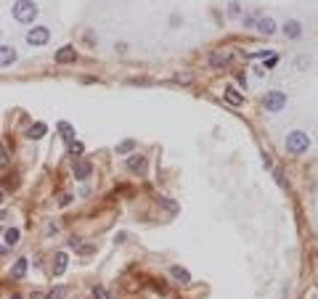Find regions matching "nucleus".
I'll list each match as a JSON object with an SVG mask.
<instances>
[{
  "instance_id": "f257e3e1",
  "label": "nucleus",
  "mask_w": 318,
  "mask_h": 299,
  "mask_svg": "<svg viewBox=\"0 0 318 299\" xmlns=\"http://www.w3.org/2000/svg\"><path fill=\"white\" fill-rule=\"evenodd\" d=\"M37 16V3L32 0H16L14 3V19L19 24H32Z\"/></svg>"
},
{
  "instance_id": "f03ea898",
  "label": "nucleus",
  "mask_w": 318,
  "mask_h": 299,
  "mask_svg": "<svg viewBox=\"0 0 318 299\" xmlns=\"http://www.w3.org/2000/svg\"><path fill=\"white\" fill-rule=\"evenodd\" d=\"M310 148V138L308 133H302V130H292L287 135V151L289 154H305Z\"/></svg>"
},
{
  "instance_id": "7ed1b4c3",
  "label": "nucleus",
  "mask_w": 318,
  "mask_h": 299,
  "mask_svg": "<svg viewBox=\"0 0 318 299\" xmlns=\"http://www.w3.org/2000/svg\"><path fill=\"white\" fill-rule=\"evenodd\" d=\"M263 106L268 109V112H281L284 106H287V95L281 93V90H270V93H265V98H263Z\"/></svg>"
},
{
  "instance_id": "20e7f679",
  "label": "nucleus",
  "mask_w": 318,
  "mask_h": 299,
  "mask_svg": "<svg viewBox=\"0 0 318 299\" xmlns=\"http://www.w3.org/2000/svg\"><path fill=\"white\" fill-rule=\"evenodd\" d=\"M50 40V29L48 27H32L27 32V43L35 45V48H40V45H48Z\"/></svg>"
},
{
  "instance_id": "39448f33",
  "label": "nucleus",
  "mask_w": 318,
  "mask_h": 299,
  "mask_svg": "<svg viewBox=\"0 0 318 299\" xmlns=\"http://www.w3.org/2000/svg\"><path fill=\"white\" fill-rule=\"evenodd\" d=\"M74 58H77L74 45H64V48H58V50H56V64H72Z\"/></svg>"
},
{
  "instance_id": "423d86ee",
  "label": "nucleus",
  "mask_w": 318,
  "mask_h": 299,
  "mask_svg": "<svg viewBox=\"0 0 318 299\" xmlns=\"http://www.w3.org/2000/svg\"><path fill=\"white\" fill-rule=\"evenodd\" d=\"M14 61H16V50L11 45H0V69L11 67Z\"/></svg>"
},
{
  "instance_id": "0eeeda50",
  "label": "nucleus",
  "mask_w": 318,
  "mask_h": 299,
  "mask_svg": "<svg viewBox=\"0 0 318 299\" xmlns=\"http://www.w3.org/2000/svg\"><path fill=\"white\" fill-rule=\"evenodd\" d=\"M69 265V257L67 252H58V254H53V276H64V270H67Z\"/></svg>"
},
{
  "instance_id": "6e6552de",
  "label": "nucleus",
  "mask_w": 318,
  "mask_h": 299,
  "mask_svg": "<svg viewBox=\"0 0 318 299\" xmlns=\"http://www.w3.org/2000/svg\"><path fill=\"white\" fill-rule=\"evenodd\" d=\"M27 265H29V259H27V257H19V259H16V265L11 268V278H14V281H22L24 273H27Z\"/></svg>"
},
{
  "instance_id": "1a4fd4ad",
  "label": "nucleus",
  "mask_w": 318,
  "mask_h": 299,
  "mask_svg": "<svg viewBox=\"0 0 318 299\" xmlns=\"http://www.w3.org/2000/svg\"><path fill=\"white\" fill-rule=\"evenodd\" d=\"M284 35H287L289 40H297V37L302 35V24L300 22H287L284 24Z\"/></svg>"
},
{
  "instance_id": "9d476101",
  "label": "nucleus",
  "mask_w": 318,
  "mask_h": 299,
  "mask_svg": "<svg viewBox=\"0 0 318 299\" xmlns=\"http://www.w3.org/2000/svg\"><path fill=\"white\" fill-rule=\"evenodd\" d=\"M170 276H172L178 283H188V281H191V273H188L186 268H180V265H172V268H170Z\"/></svg>"
},
{
  "instance_id": "9b49d317",
  "label": "nucleus",
  "mask_w": 318,
  "mask_h": 299,
  "mask_svg": "<svg viewBox=\"0 0 318 299\" xmlns=\"http://www.w3.org/2000/svg\"><path fill=\"white\" fill-rule=\"evenodd\" d=\"M255 27L260 29L263 35H273V32H276V22H273V19H268V16H263V19H257Z\"/></svg>"
},
{
  "instance_id": "f8f14e48",
  "label": "nucleus",
  "mask_w": 318,
  "mask_h": 299,
  "mask_svg": "<svg viewBox=\"0 0 318 299\" xmlns=\"http://www.w3.org/2000/svg\"><path fill=\"white\" fill-rule=\"evenodd\" d=\"M228 64H231L228 53H212L210 56V67H215V69H223V67H228Z\"/></svg>"
},
{
  "instance_id": "ddd939ff",
  "label": "nucleus",
  "mask_w": 318,
  "mask_h": 299,
  "mask_svg": "<svg viewBox=\"0 0 318 299\" xmlns=\"http://www.w3.org/2000/svg\"><path fill=\"white\" fill-rule=\"evenodd\" d=\"M90 175V161H77L74 164V178L77 180H88Z\"/></svg>"
},
{
  "instance_id": "4468645a",
  "label": "nucleus",
  "mask_w": 318,
  "mask_h": 299,
  "mask_svg": "<svg viewBox=\"0 0 318 299\" xmlns=\"http://www.w3.org/2000/svg\"><path fill=\"white\" fill-rule=\"evenodd\" d=\"M45 130H48V127H45L43 122H35V125H32V127L27 130V138H32V140H40L43 135H45Z\"/></svg>"
},
{
  "instance_id": "2eb2a0df",
  "label": "nucleus",
  "mask_w": 318,
  "mask_h": 299,
  "mask_svg": "<svg viewBox=\"0 0 318 299\" xmlns=\"http://www.w3.org/2000/svg\"><path fill=\"white\" fill-rule=\"evenodd\" d=\"M58 135H61L67 143H72L74 140V130H72V125L69 122H58Z\"/></svg>"
},
{
  "instance_id": "dca6fc26",
  "label": "nucleus",
  "mask_w": 318,
  "mask_h": 299,
  "mask_svg": "<svg viewBox=\"0 0 318 299\" xmlns=\"http://www.w3.org/2000/svg\"><path fill=\"white\" fill-rule=\"evenodd\" d=\"M225 98H228V103H233V106H242L244 103V95L239 93L236 88H225Z\"/></svg>"
},
{
  "instance_id": "f3484780",
  "label": "nucleus",
  "mask_w": 318,
  "mask_h": 299,
  "mask_svg": "<svg viewBox=\"0 0 318 299\" xmlns=\"http://www.w3.org/2000/svg\"><path fill=\"white\" fill-rule=\"evenodd\" d=\"M19 236H22L19 228H8V230H5V246H16L19 244Z\"/></svg>"
},
{
  "instance_id": "a211bd4d",
  "label": "nucleus",
  "mask_w": 318,
  "mask_h": 299,
  "mask_svg": "<svg viewBox=\"0 0 318 299\" xmlns=\"http://www.w3.org/2000/svg\"><path fill=\"white\" fill-rule=\"evenodd\" d=\"M127 170H146V159H144V157L127 159Z\"/></svg>"
},
{
  "instance_id": "6ab92c4d",
  "label": "nucleus",
  "mask_w": 318,
  "mask_h": 299,
  "mask_svg": "<svg viewBox=\"0 0 318 299\" xmlns=\"http://www.w3.org/2000/svg\"><path fill=\"white\" fill-rule=\"evenodd\" d=\"M82 151H85V148H82V143H77V140L69 143V157H72V159H80Z\"/></svg>"
},
{
  "instance_id": "aec40b11",
  "label": "nucleus",
  "mask_w": 318,
  "mask_h": 299,
  "mask_svg": "<svg viewBox=\"0 0 318 299\" xmlns=\"http://www.w3.org/2000/svg\"><path fill=\"white\" fill-rule=\"evenodd\" d=\"M135 148V140H125V143H120V146H117V154H130Z\"/></svg>"
},
{
  "instance_id": "412c9836",
  "label": "nucleus",
  "mask_w": 318,
  "mask_h": 299,
  "mask_svg": "<svg viewBox=\"0 0 318 299\" xmlns=\"http://www.w3.org/2000/svg\"><path fill=\"white\" fill-rule=\"evenodd\" d=\"M93 297H96V299H112V294H109L103 286H96V289H93Z\"/></svg>"
},
{
  "instance_id": "4be33fe9",
  "label": "nucleus",
  "mask_w": 318,
  "mask_h": 299,
  "mask_svg": "<svg viewBox=\"0 0 318 299\" xmlns=\"http://www.w3.org/2000/svg\"><path fill=\"white\" fill-rule=\"evenodd\" d=\"M273 178H276V183L281 185V188H289V183H287V178H284V175H281V170H278V167H276V170H273Z\"/></svg>"
},
{
  "instance_id": "5701e85b",
  "label": "nucleus",
  "mask_w": 318,
  "mask_h": 299,
  "mask_svg": "<svg viewBox=\"0 0 318 299\" xmlns=\"http://www.w3.org/2000/svg\"><path fill=\"white\" fill-rule=\"evenodd\" d=\"M242 24H244V27H255V24H257V16H255V14H246V16L242 19Z\"/></svg>"
},
{
  "instance_id": "b1692460",
  "label": "nucleus",
  "mask_w": 318,
  "mask_h": 299,
  "mask_svg": "<svg viewBox=\"0 0 318 299\" xmlns=\"http://www.w3.org/2000/svg\"><path fill=\"white\" fill-rule=\"evenodd\" d=\"M8 154H5V146H3V140H0V167H5V164H8Z\"/></svg>"
},
{
  "instance_id": "393cba45",
  "label": "nucleus",
  "mask_w": 318,
  "mask_h": 299,
  "mask_svg": "<svg viewBox=\"0 0 318 299\" xmlns=\"http://www.w3.org/2000/svg\"><path fill=\"white\" fill-rule=\"evenodd\" d=\"M61 297H64V289H61V286H56V289L48 294V299H61Z\"/></svg>"
},
{
  "instance_id": "a878e982",
  "label": "nucleus",
  "mask_w": 318,
  "mask_h": 299,
  "mask_svg": "<svg viewBox=\"0 0 318 299\" xmlns=\"http://www.w3.org/2000/svg\"><path fill=\"white\" fill-rule=\"evenodd\" d=\"M228 14H231V16H239V14H242V5H239V3H231V5H228Z\"/></svg>"
},
{
  "instance_id": "bb28decb",
  "label": "nucleus",
  "mask_w": 318,
  "mask_h": 299,
  "mask_svg": "<svg viewBox=\"0 0 318 299\" xmlns=\"http://www.w3.org/2000/svg\"><path fill=\"white\" fill-rule=\"evenodd\" d=\"M69 201H72V196H61V199H58V207H67Z\"/></svg>"
},
{
  "instance_id": "cd10ccee",
  "label": "nucleus",
  "mask_w": 318,
  "mask_h": 299,
  "mask_svg": "<svg viewBox=\"0 0 318 299\" xmlns=\"http://www.w3.org/2000/svg\"><path fill=\"white\" fill-rule=\"evenodd\" d=\"M5 217H8V212H3V209H0V220H5Z\"/></svg>"
},
{
  "instance_id": "c85d7f7f",
  "label": "nucleus",
  "mask_w": 318,
  "mask_h": 299,
  "mask_svg": "<svg viewBox=\"0 0 318 299\" xmlns=\"http://www.w3.org/2000/svg\"><path fill=\"white\" fill-rule=\"evenodd\" d=\"M5 252H8V246H0V254H5Z\"/></svg>"
},
{
  "instance_id": "c756f323",
  "label": "nucleus",
  "mask_w": 318,
  "mask_h": 299,
  "mask_svg": "<svg viewBox=\"0 0 318 299\" xmlns=\"http://www.w3.org/2000/svg\"><path fill=\"white\" fill-rule=\"evenodd\" d=\"M11 299H22V297H16V294H14V297H11Z\"/></svg>"
},
{
  "instance_id": "7c9ffc66",
  "label": "nucleus",
  "mask_w": 318,
  "mask_h": 299,
  "mask_svg": "<svg viewBox=\"0 0 318 299\" xmlns=\"http://www.w3.org/2000/svg\"><path fill=\"white\" fill-rule=\"evenodd\" d=\"M0 201H3V191H0Z\"/></svg>"
}]
</instances>
